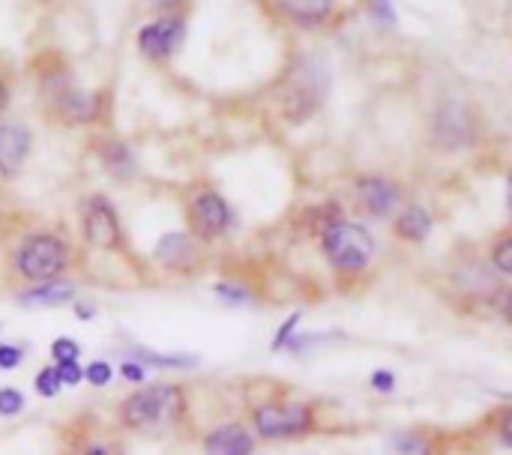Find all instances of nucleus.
I'll use <instances>...</instances> for the list:
<instances>
[{"label": "nucleus", "instance_id": "1", "mask_svg": "<svg viewBox=\"0 0 512 455\" xmlns=\"http://www.w3.org/2000/svg\"><path fill=\"white\" fill-rule=\"evenodd\" d=\"M318 237H321V252L330 261V267L345 276L363 273L375 258L372 231L360 222H348L345 216L330 222Z\"/></svg>", "mask_w": 512, "mask_h": 455}, {"label": "nucleus", "instance_id": "2", "mask_svg": "<svg viewBox=\"0 0 512 455\" xmlns=\"http://www.w3.org/2000/svg\"><path fill=\"white\" fill-rule=\"evenodd\" d=\"M183 393L174 384H153L123 402V423L138 432L168 429L183 417Z\"/></svg>", "mask_w": 512, "mask_h": 455}, {"label": "nucleus", "instance_id": "3", "mask_svg": "<svg viewBox=\"0 0 512 455\" xmlns=\"http://www.w3.org/2000/svg\"><path fill=\"white\" fill-rule=\"evenodd\" d=\"M69 264V249L54 234H33L15 252V267L30 282H54Z\"/></svg>", "mask_w": 512, "mask_h": 455}, {"label": "nucleus", "instance_id": "4", "mask_svg": "<svg viewBox=\"0 0 512 455\" xmlns=\"http://www.w3.org/2000/svg\"><path fill=\"white\" fill-rule=\"evenodd\" d=\"M255 432L267 441L303 438L315 429V411L303 402H267L252 414Z\"/></svg>", "mask_w": 512, "mask_h": 455}, {"label": "nucleus", "instance_id": "5", "mask_svg": "<svg viewBox=\"0 0 512 455\" xmlns=\"http://www.w3.org/2000/svg\"><path fill=\"white\" fill-rule=\"evenodd\" d=\"M324 96H327V75L318 66H300L294 69V75L282 90V114L291 123H303L318 111Z\"/></svg>", "mask_w": 512, "mask_h": 455}, {"label": "nucleus", "instance_id": "6", "mask_svg": "<svg viewBox=\"0 0 512 455\" xmlns=\"http://www.w3.org/2000/svg\"><path fill=\"white\" fill-rule=\"evenodd\" d=\"M432 135L438 141V147L444 150H459L468 147L477 135V120L468 102L462 99H447L438 111H435V123H432Z\"/></svg>", "mask_w": 512, "mask_h": 455}, {"label": "nucleus", "instance_id": "7", "mask_svg": "<svg viewBox=\"0 0 512 455\" xmlns=\"http://www.w3.org/2000/svg\"><path fill=\"white\" fill-rule=\"evenodd\" d=\"M186 36V21L180 15H159L138 30V51L147 60H168Z\"/></svg>", "mask_w": 512, "mask_h": 455}, {"label": "nucleus", "instance_id": "8", "mask_svg": "<svg viewBox=\"0 0 512 455\" xmlns=\"http://www.w3.org/2000/svg\"><path fill=\"white\" fill-rule=\"evenodd\" d=\"M189 219H192V234H195V237H201V240H216V237H222V234L231 228L234 213H231V204H228L219 192L207 189V192H201V195L192 198Z\"/></svg>", "mask_w": 512, "mask_h": 455}, {"label": "nucleus", "instance_id": "9", "mask_svg": "<svg viewBox=\"0 0 512 455\" xmlns=\"http://www.w3.org/2000/svg\"><path fill=\"white\" fill-rule=\"evenodd\" d=\"M81 222H84V234L93 246H99L105 252L120 246V219L105 195L87 198V204L81 210Z\"/></svg>", "mask_w": 512, "mask_h": 455}, {"label": "nucleus", "instance_id": "10", "mask_svg": "<svg viewBox=\"0 0 512 455\" xmlns=\"http://www.w3.org/2000/svg\"><path fill=\"white\" fill-rule=\"evenodd\" d=\"M354 192H357V201L363 204V210L372 219H387L402 204V186L396 180H390V177H378V174L357 177Z\"/></svg>", "mask_w": 512, "mask_h": 455}, {"label": "nucleus", "instance_id": "11", "mask_svg": "<svg viewBox=\"0 0 512 455\" xmlns=\"http://www.w3.org/2000/svg\"><path fill=\"white\" fill-rule=\"evenodd\" d=\"M51 108L54 114L63 120V123H93L99 120L102 114V96L99 93H87V90H78V87H66L60 90L54 99H51Z\"/></svg>", "mask_w": 512, "mask_h": 455}, {"label": "nucleus", "instance_id": "12", "mask_svg": "<svg viewBox=\"0 0 512 455\" xmlns=\"http://www.w3.org/2000/svg\"><path fill=\"white\" fill-rule=\"evenodd\" d=\"M153 255H156V261L162 267H168L174 273H189V270H195L201 264V249H198L195 237L192 234H180V231L165 234L156 243Z\"/></svg>", "mask_w": 512, "mask_h": 455}, {"label": "nucleus", "instance_id": "13", "mask_svg": "<svg viewBox=\"0 0 512 455\" xmlns=\"http://www.w3.org/2000/svg\"><path fill=\"white\" fill-rule=\"evenodd\" d=\"M30 153V129L21 123H0V174H15Z\"/></svg>", "mask_w": 512, "mask_h": 455}, {"label": "nucleus", "instance_id": "14", "mask_svg": "<svg viewBox=\"0 0 512 455\" xmlns=\"http://www.w3.org/2000/svg\"><path fill=\"white\" fill-rule=\"evenodd\" d=\"M432 228H435L432 213L426 207H420V204L402 207L399 216H396V222H393V234L399 240H405V243H414V246L423 243V240H429Z\"/></svg>", "mask_w": 512, "mask_h": 455}, {"label": "nucleus", "instance_id": "15", "mask_svg": "<svg viewBox=\"0 0 512 455\" xmlns=\"http://www.w3.org/2000/svg\"><path fill=\"white\" fill-rule=\"evenodd\" d=\"M204 450L207 455H252L255 441L243 426H222L207 435Z\"/></svg>", "mask_w": 512, "mask_h": 455}, {"label": "nucleus", "instance_id": "16", "mask_svg": "<svg viewBox=\"0 0 512 455\" xmlns=\"http://www.w3.org/2000/svg\"><path fill=\"white\" fill-rule=\"evenodd\" d=\"M279 9L300 27H318L330 18L333 0H279Z\"/></svg>", "mask_w": 512, "mask_h": 455}, {"label": "nucleus", "instance_id": "17", "mask_svg": "<svg viewBox=\"0 0 512 455\" xmlns=\"http://www.w3.org/2000/svg\"><path fill=\"white\" fill-rule=\"evenodd\" d=\"M72 297H75V294H72L69 285L48 282V285H42V288H33V291L21 294L18 303H21V306H63V303H69Z\"/></svg>", "mask_w": 512, "mask_h": 455}, {"label": "nucleus", "instance_id": "18", "mask_svg": "<svg viewBox=\"0 0 512 455\" xmlns=\"http://www.w3.org/2000/svg\"><path fill=\"white\" fill-rule=\"evenodd\" d=\"M102 162H105V168H108L114 177H129V174L135 171V156H132V150H129L126 144H120V141H111V144L102 147Z\"/></svg>", "mask_w": 512, "mask_h": 455}, {"label": "nucleus", "instance_id": "19", "mask_svg": "<svg viewBox=\"0 0 512 455\" xmlns=\"http://www.w3.org/2000/svg\"><path fill=\"white\" fill-rule=\"evenodd\" d=\"M396 455H438V447L429 435L423 432H402L393 438Z\"/></svg>", "mask_w": 512, "mask_h": 455}, {"label": "nucleus", "instance_id": "20", "mask_svg": "<svg viewBox=\"0 0 512 455\" xmlns=\"http://www.w3.org/2000/svg\"><path fill=\"white\" fill-rule=\"evenodd\" d=\"M132 357H135L138 363H144V366H171V369H189V366L198 363V360L189 357V354H150V351H144V348H135Z\"/></svg>", "mask_w": 512, "mask_h": 455}, {"label": "nucleus", "instance_id": "21", "mask_svg": "<svg viewBox=\"0 0 512 455\" xmlns=\"http://www.w3.org/2000/svg\"><path fill=\"white\" fill-rule=\"evenodd\" d=\"M486 303H489V309H492L495 318H501L504 324H512V288H507V285L492 288L489 297H486Z\"/></svg>", "mask_w": 512, "mask_h": 455}, {"label": "nucleus", "instance_id": "22", "mask_svg": "<svg viewBox=\"0 0 512 455\" xmlns=\"http://www.w3.org/2000/svg\"><path fill=\"white\" fill-rule=\"evenodd\" d=\"M33 387H36V393L39 396H45V399H54L57 393H60V375H57V366H45V369H39V375H36V381H33Z\"/></svg>", "mask_w": 512, "mask_h": 455}, {"label": "nucleus", "instance_id": "23", "mask_svg": "<svg viewBox=\"0 0 512 455\" xmlns=\"http://www.w3.org/2000/svg\"><path fill=\"white\" fill-rule=\"evenodd\" d=\"M492 264H495L498 273H504V276L512 279V234L492 246Z\"/></svg>", "mask_w": 512, "mask_h": 455}, {"label": "nucleus", "instance_id": "24", "mask_svg": "<svg viewBox=\"0 0 512 455\" xmlns=\"http://www.w3.org/2000/svg\"><path fill=\"white\" fill-rule=\"evenodd\" d=\"M213 294H216V297H222V300H225V303H231V306H240V303H249V300H252V294H249L246 288L231 285V282H219V285H213Z\"/></svg>", "mask_w": 512, "mask_h": 455}, {"label": "nucleus", "instance_id": "25", "mask_svg": "<svg viewBox=\"0 0 512 455\" xmlns=\"http://www.w3.org/2000/svg\"><path fill=\"white\" fill-rule=\"evenodd\" d=\"M24 411V396L12 387L0 390V417H15Z\"/></svg>", "mask_w": 512, "mask_h": 455}, {"label": "nucleus", "instance_id": "26", "mask_svg": "<svg viewBox=\"0 0 512 455\" xmlns=\"http://www.w3.org/2000/svg\"><path fill=\"white\" fill-rule=\"evenodd\" d=\"M51 354L57 357V363H72V360H78L81 345H78L75 339H57V342L51 345Z\"/></svg>", "mask_w": 512, "mask_h": 455}, {"label": "nucleus", "instance_id": "27", "mask_svg": "<svg viewBox=\"0 0 512 455\" xmlns=\"http://www.w3.org/2000/svg\"><path fill=\"white\" fill-rule=\"evenodd\" d=\"M297 324H300V312H294L282 327H279V333L273 336V351H285L288 348V342L294 339V330H297Z\"/></svg>", "mask_w": 512, "mask_h": 455}, {"label": "nucleus", "instance_id": "28", "mask_svg": "<svg viewBox=\"0 0 512 455\" xmlns=\"http://www.w3.org/2000/svg\"><path fill=\"white\" fill-rule=\"evenodd\" d=\"M369 384H372V390H378V393H393V390H396V372H390V369H375L372 378H369Z\"/></svg>", "mask_w": 512, "mask_h": 455}, {"label": "nucleus", "instance_id": "29", "mask_svg": "<svg viewBox=\"0 0 512 455\" xmlns=\"http://www.w3.org/2000/svg\"><path fill=\"white\" fill-rule=\"evenodd\" d=\"M111 375H114V372H111L108 363H93V366L84 369V378H87L93 387H105V384L111 381Z\"/></svg>", "mask_w": 512, "mask_h": 455}, {"label": "nucleus", "instance_id": "30", "mask_svg": "<svg viewBox=\"0 0 512 455\" xmlns=\"http://www.w3.org/2000/svg\"><path fill=\"white\" fill-rule=\"evenodd\" d=\"M57 375H60V384H69V387H75V384L84 381V369L75 360L72 363H60L57 366Z\"/></svg>", "mask_w": 512, "mask_h": 455}, {"label": "nucleus", "instance_id": "31", "mask_svg": "<svg viewBox=\"0 0 512 455\" xmlns=\"http://www.w3.org/2000/svg\"><path fill=\"white\" fill-rule=\"evenodd\" d=\"M21 360H24V351L18 348V345H0V369H15V366H21Z\"/></svg>", "mask_w": 512, "mask_h": 455}, {"label": "nucleus", "instance_id": "32", "mask_svg": "<svg viewBox=\"0 0 512 455\" xmlns=\"http://www.w3.org/2000/svg\"><path fill=\"white\" fill-rule=\"evenodd\" d=\"M369 9H372L375 18H381V21H387V24L396 21V12H393V3H390V0H369Z\"/></svg>", "mask_w": 512, "mask_h": 455}, {"label": "nucleus", "instance_id": "33", "mask_svg": "<svg viewBox=\"0 0 512 455\" xmlns=\"http://www.w3.org/2000/svg\"><path fill=\"white\" fill-rule=\"evenodd\" d=\"M498 441H501L507 450H512V408L510 411H504L501 420H498Z\"/></svg>", "mask_w": 512, "mask_h": 455}, {"label": "nucleus", "instance_id": "34", "mask_svg": "<svg viewBox=\"0 0 512 455\" xmlns=\"http://www.w3.org/2000/svg\"><path fill=\"white\" fill-rule=\"evenodd\" d=\"M120 375H123L126 381H144L147 366H144V363H138V360H129V363H123V366H120Z\"/></svg>", "mask_w": 512, "mask_h": 455}, {"label": "nucleus", "instance_id": "35", "mask_svg": "<svg viewBox=\"0 0 512 455\" xmlns=\"http://www.w3.org/2000/svg\"><path fill=\"white\" fill-rule=\"evenodd\" d=\"M144 3L153 6V9H159L162 15H174V9L183 6V0H144Z\"/></svg>", "mask_w": 512, "mask_h": 455}, {"label": "nucleus", "instance_id": "36", "mask_svg": "<svg viewBox=\"0 0 512 455\" xmlns=\"http://www.w3.org/2000/svg\"><path fill=\"white\" fill-rule=\"evenodd\" d=\"M6 105H9V90H6V84L0 81V114L6 111Z\"/></svg>", "mask_w": 512, "mask_h": 455}, {"label": "nucleus", "instance_id": "37", "mask_svg": "<svg viewBox=\"0 0 512 455\" xmlns=\"http://www.w3.org/2000/svg\"><path fill=\"white\" fill-rule=\"evenodd\" d=\"M507 207H510V213H512V168H510V174H507Z\"/></svg>", "mask_w": 512, "mask_h": 455}, {"label": "nucleus", "instance_id": "38", "mask_svg": "<svg viewBox=\"0 0 512 455\" xmlns=\"http://www.w3.org/2000/svg\"><path fill=\"white\" fill-rule=\"evenodd\" d=\"M87 455H108V450H102V447H96V450H90Z\"/></svg>", "mask_w": 512, "mask_h": 455}]
</instances>
